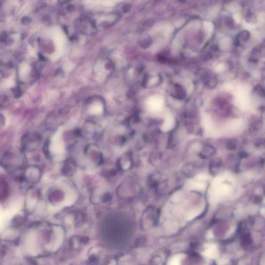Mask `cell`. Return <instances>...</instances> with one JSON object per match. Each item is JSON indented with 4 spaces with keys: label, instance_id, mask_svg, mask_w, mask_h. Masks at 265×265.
<instances>
[{
    "label": "cell",
    "instance_id": "4",
    "mask_svg": "<svg viewBox=\"0 0 265 265\" xmlns=\"http://www.w3.org/2000/svg\"><path fill=\"white\" fill-rule=\"evenodd\" d=\"M25 220V219L23 217H20V216L16 217L14 218V219H13V224L16 227L18 226L21 225L22 224L24 223Z\"/></svg>",
    "mask_w": 265,
    "mask_h": 265
},
{
    "label": "cell",
    "instance_id": "8",
    "mask_svg": "<svg viewBox=\"0 0 265 265\" xmlns=\"http://www.w3.org/2000/svg\"><path fill=\"white\" fill-rule=\"evenodd\" d=\"M72 0H58V1H59V2L61 3V4H67V3H69L70 2H71Z\"/></svg>",
    "mask_w": 265,
    "mask_h": 265
},
{
    "label": "cell",
    "instance_id": "3",
    "mask_svg": "<svg viewBox=\"0 0 265 265\" xmlns=\"http://www.w3.org/2000/svg\"><path fill=\"white\" fill-rule=\"evenodd\" d=\"M226 147L228 150L235 149L237 148V141L235 139L228 140L226 144Z\"/></svg>",
    "mask_w": 265,
    "mask_h": 265
},
{
    "label": "cell",
    "instance_id": "9",
    "mask_svg": "<svg viewBox=\"0 0 265 265\" xmlns=\"http://www.w3.org/2000/svg\"><path fill=\"white\" fill-rule=\"evenodd\" d=\"M67 9H68V11H70V9H71V11H73V9H74V7L72 5H69V6L67 7Z\"/></svg>",
    "mask_w": 265,
    "mask_h": 265
},
{
    "label": "cell",
    "instance_id": "5",
    "mask_svg": "<svg viewBox=\"0 0 265 265\" xmlns=\"http://www.w3.org/2000/svg\"><path fill=\"white\" fill-rule=\"evenodd\" d=\"M152 43V40L150 38H145L143 40V41L142 42V46L144 48H148V47L150 46L151 44Z\"/></svg>",
    "mask_w": 265,
    "mask_h": 265
},
{
    "label": "cell",
    "instance_id": "2",
    "mask_svg": "<svg viewBox=\"0 0 265 265\" xmlns=\"http://www.w3.org/2000/svg\"><path fill=\"white\" fill-rule=\"evenodd\" d=\"M9 194V186L3 178L0 177V201L3 200Z\"/></svg>",
    "mask_w": 265,
    "mask_h": 265
},
{
    "label": "cell",
    "instance_id": "1",
    "mask_svg": "<svg viewBox=\"0 0 265 265\" xmlns=\"http://www.w3.org/2000/svg\"><path fill=\"white\" fill-rule=\"evenodd\" d=\"M171 96L178 100H183L186 98V93L182 86L179 84H175L171 90Z\"/></svg>",
    "mask_w": 265,
    "mask_h": 265
},
{
    "label": "cell",
    "instance_id": "6",
    "mask_svg": "<svg viewBox=\"0 0 265 265\" xmlns=\"http://www.w3.org/2000/svg\"><path fill=\"white\" fill-rule=\"evenodd\" d=\"M254 90L256 93H257V94H259L260 96H264V95H265L264 89L260 85L256 86Z\"/></svg>",
    "mask_w": 265,
    "mask_h": 265
},
{
    "label": "cell",
    "instance_id": "7",
    "mask_svg": "<svg viewBox=\"0 0 265 265\" xmlns=\"http://www.w3.org/2000/svg\"><path fill=\"white\" fill-rule=\"evenodd\" d=\"M131 4H125L123 6L122 9H123V12L127 13V12H129L131 10Z\"/></svg>",
    "mask_w": 265,
    "mask_h": 265
}]
</instances>
